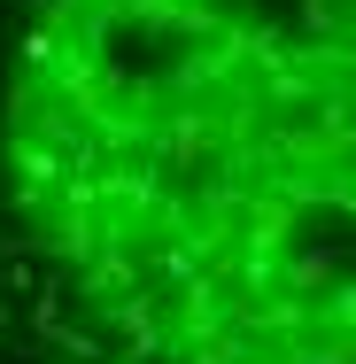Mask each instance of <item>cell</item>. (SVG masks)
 Wrapping results in <instances>:
<instances>
[{"label": "cell", "mask_w": 356, "mask_h": 364, "mask_svg": "<svg viewBox=\"0 0 356 364\" xmlns=\"http://www.w3.org/2000/svg\"><path fill=\"white\" fill-rule=\"evenodd\" d=\"M0 287L47 364H356V0H0Z\"/></svg>", "instance_id": "obj_1"}]
</instances>
